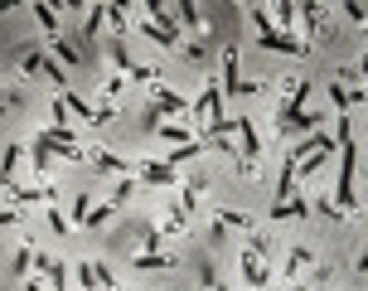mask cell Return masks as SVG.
<instances>
[{
  "label": "cell",
  "mask_w": 368,
  "mask_h": 291,
  "mask_svg": "<svg viewBox=\"0 0 368 291\" xmlns=\"http://www.w3.org/2000/svg\"><path fill=\"white\" fill-rule=\"evenodd\" d=\"M310 204H315V199L296 194L291 204H271V218H276V223H281V218H310Z\"/></svg>",
  "instance_id": "30bf717a"
},
{
  "label": "cell",
  "mask_w": 368,
  "mask_h": 291,
  "mask_svg": "<svg viewBox=\"0 0 368 291\" xmlns=\"http://www.w3.org/2000/svg\"><path fill=\"white\" fill-rule=\"evenodd\" d=\"M136 175H141L146 185H175V180H180V170H175L170 160H136Z\"/></svg>",
  "instance_id": "3957f363"
},
{
  "label": "cell",
  "mask_w": 368,
  "mask_h": 291,
  "mask_svg": "<svg viewBox=\"0 0 368 291\" xmlns=\"http://www.w3.org/2000/svg\"><path fill=\"white\" fill-rule=\"evenodd\" d=\"M5 185H10V175H15V165H20V160H25V151H20V146H15V141H5Z\"/></svg>",
  "instance_id": "7402d4cb"
},
{
  "label": "cell",
  "mask_w": 368,
  "mask_h": 291,
  "mask_svg": "<svg viewBox=\"0 0 368 291\" xmlns=\"http://www.w3.org/2000/svg\"><path fill=\"white\" fill-rule=\"evenodd\" d=\"M121 291H131V287H121Z\"/></svg>",
  "instance_id": "836d02e7"
},
{
  "label": "cell",
  "mask_w": 368,
  "mask_h": 291,
  "mask_svg": "<svg viewBox=\"0 0 368 291\" xmlns=\"http://www.w3.org/2000/svg\"><path fill=\"white\" fill-rule=\"evenodd\" d=\"M237 122V136H242V146H247V180H257V156H262V146H257V122H247V117H233Z\"/></svg>",
  "instance_id": "277c9868"
},
{
  "label": "cell",
  "mask_w": 368,
  "mask_h": 291,
  "mask_svg": "<svg viewBox=\"0 0 368 291\" xmlns=\"http://www.w3.org/2000/svg\"><path fill=\"white\" fill-rule=\"evenodd\" d=\"M5 189H10L15 199H25V204H49V209L58 204V189L53 185H15V180H10Z\"/></svg>",
  "instance_id": "5b68a950"
},
{
  "label": "cell",
  "mask_w": 368,
  "mask_h": 291,
  "mask_svg": "<svg viewBox=\"0 0 368 291\" xmlns=\"http://www.w3.org/2000/svg\"><path fill=\"white\" fill-rule=\"evenodd\" d=\"M25 291H44V287H39V282H25Z\"/></svg>",
  "instance_id": "1f68e13d"
},
{
  "label": "cell",
  "mask_w": 368,
  "mask_h": 291,
  "mask_svg": "<svg viewBox=\"0 0 368 291\" xmlns=\"http://www.w3.org/2000/svg\"><path fill=\"white\" fill-rule=\"evenodd\" d=\"M34 267L49 277V291H68V267L53 263V258H34Z\"/></svg>",
  "instance_id": "9c48e42d"
},
{
  "label": "cell",
  "mask_w": 368,
  "mask_h": 291,
  "mask_svg": "<svg viewBox=\"0 0 368 291\" xmlns=\"http://www.w3.org/2000/svg\"><path fill=\"white\" fill-rule=\"evenodd\" d=\"M301 20H305V44H310V34H315V29H320V20H325V5L305 0V5H301Z\"/></svg>",
  "instance_id": "2e32d148"
},
{
  "label": "cell",
  "mask_w": 368,
  "mask_h": 291,
  "mask_svg": "<svg viewBox=\"0 0 368 291\" xmlns=\"http://www.w3.org/2000/svg\"><path fill=\"white\" fill-rule=\"evenodd\" d=\"M237 272H242V282H247L252 291H266V282H271V277H266V258H257L252 248L237 258Z\"/></svg>",
  "instance_id": "7a4b0ae2"
},
{
  "label": "cell",
  "mask_w": 368,
  "mask_h": 291,
  "mask_svg": "<svg viewBox=\"0 0 368 291\" xmlns=\"http://www.w3.org/2000/svg\"><path fill=\"white\" fill-rule=\"evenodd\" d=\"M247 83L237 78V49H223V97H242Z\"/></svg>",
  "instance_id": "52a82bcc"
},
{
  "label": "cell",
  "mask_w": 368,
  "mask_h": 291,
  "mask_svg": "<svg viewBox=\"0 0 368 291\" xmlns=\"http://www.w3.org/2000/svg\"><path fill=\"white\" fill-rule=\"evenodd\" d=\"M92 160H97V170H102V175H121V180L136 170V165H126L121 156H112V151H92Z\"/></svg>",
  "instance_id": "4fadbf2b"
},
{
  "label": "cell",
  "mask_w": 368,
  "mask_h": 291,
  "mask_svg": "<svg viewBox=\"0 0 368 291\" xmlns=\"http://www.w3.org/2000/svg\"><path fill=\"white\" fill-rule=\"evenodd\" d=\"M29 10H34V20H39V25L49 29V39H58V15H53V5H44V0H34Z\"/></svg>",
  "instance_id": "e0dca14e"
},
{
  "label": "cell",
  "mask_w": 368,
  "mask_h": 291,
  "mask_svg": "<svg viewBox=\"0 0 368 291\" xmlns=\"http://www.w3.org/2000/svg\"><path fill=\"white\" fill-rule=\"evenodd\" d=\"M213 218H218V223H223V228H242V233H252V213L242 209H223V204H213Z\"/></svg>",
  "instance_id": "7c38bea8"
},
{
  "label": "cell",
  "mask_w": 368,
  "mask_h": 291,
  "mask_svg": "<svg viewBox=\"0 0 368 291\" xmlns=\"http://www.w3.org/2000/svg\"><path fill=\"white\" fill-rule=\"evenodd\" d=\"M49 156H53V151H49V136L39 132V136H34V146H29V165H34L39 175H49Z\"/></svg>",
  "instance_id": "5bb4252c"
},
{
  "label": "cell",
  "mask_w": 368,
  "mask_h": 291,
  "mask_svg": "<svg viewBox=\"0 0 368 291\" xmlns=\"http://www.w3.org/2000/svg\"><path fill=\"white\" fill-rule=\"evenodd\" d=\"M344 15H349V20H368V5H359V0H349V5H344Z\"/></svg>",
  "instance_id": "f1b7e54d"
},
{
  "label": "cell",
  "mask_w": 368,
  "mask_h": 291,
  "mask_svg": "<svg viewBox=\"0 0 368 291\" xmlns=\"http://www.w3.org/2000/svg\"><path fill=\"white\" fill-rule=\"evenodd\" d=\"M156 136L180 151V146H194V141H199V127H194V122H170V127H156Z\"/></svg>",
  "instance_id": "8992f818"
},
{
  "label": "cell",
  "mask_w": 368,
  "mask_h": 291,
  "mask_svg": "<svg viewBox=\"0 0 368 291\" xmlns=\"http://www.w3.org/2000/svg\"><path fill=\"white\" fill-rule=\"evenodd\" d=\"M305 267H310V248H301V243H296V248L286 253V267H281V282H296V277H301Z\"/></svg>",
  "instance_id": "8fae6325"
},
{
  "label": "cell",
  "mask_w": 368,
  "mask_h": 291,
  "mask_svg": "<svg viewBox=\"0 0 368 291\" xmlns=\"http://www.w3.org/2000/svg\"><path fill=\"white\" fill-rule=\"evenodd\" d=\"M112 213H117V204L107 199V204H97V209H87V223H82V228H102V223L112 218Z\"/></svg>",
  "instance_id": "44dd1931"
},
{
  "label": "cell",
  "mask_w": 368,
  "mask_h": 291,
  "mask_svg": "<svg viewBox=\"0 0 368 291\" xmlns=\"http://www.w3.org/2000/svg\"><path fill=\"white\" fill-rule=\"evenodd\" d=\"M131 267L136 272H170V267H175V253H136Z\"/></svg>",
  "instance_id": "ba28073f"
},
{
  "label": "cell",
  "mask_w": 368,
  "mask_h": 291,
  "mask_svg": "<svg viewBox=\"0 0 368 291\" xmlns=\"http://www.w3.org/2000/svg\"><path fill=\"white\" fill-rule=\"evenodd\" d=\"M368 73V49H364V58H359V78H364Z\"/></svg>",
  "instance_id": "f546056e"
},
{
  "label": "cell",
  "mask_w": 368,
  "mask_h": 291,
  "mask_svg": "<svg viewBox=\"0 0 368 291\" xmlns=\"http://www.w3.org/2000/svg\"><path fill=\"white\" fill-rule=\"evenodd\" d=\"M49 228H53V233H58V238H63V233H68V218H63V213H58V204H53V209H49Z\"/></svg>",
  "instance_id": "484cf974"
},
{
  "label": "cell",
  "mask_w": 368,
  "mask_h": 291,
  "mask_svg": "<svg viewBox=\"0 0 368 291\" xmlns=\"http://www.w3.org/2000/svg\"><path fill=\"white\" fill-rule=\"evenodd\" d=\"M175 15H180V25L199 29V5H189V0H180V5H175Z\"/></svg>",
  "instance_id": "603a6c76"
},
{
  "label": "cell",
  "mask_w": 368,
  "mask_h": 291,
  "mask_svg": "<svg viewBox=\"0 0 368 291\" xmlns=\"http://www.w3.org/2000/svg\"><path fill=\"white\" fill-rule=\"evenodd\" d=\"M271 10V20L281 25V34H291V25L301 20V5H291V0H281V5H266Z\"/></svg>",
  "instance_id": "9a60e30c"
},
{
  "label": "cell",
  "mask_w": 368,
  "mask_h": 291,
  "mask_svg": "<svg viewBox=\"0 0 368 291\" xmlns=\"http://www.w3.org/2000/svg\"><path fill=\"white\" fill-rule=\"evenodd\" d=\"M291 291H310V282H296V287H291Z\"/></svg>",
  "instance_id": "4dcf8cb0"
},
{
  "label": "cell",
  "mask_w": 368,
  "mask_h": 291,
  "mask_svg": "<svg viewBox=\"0 0 368 291\" xmlns=\"http://www.w3.org/2000/svg\"><path fill=\"white\" fill-rule=\"evenodd\" d=\"M78 287H82V291H102V287H97V267H92V263L78 267Z\"/></svg>",
  "instance_id": "cb8c5ba5"
},
{
  "label": "cell",
  "mask_w": 368,
  "mask_h": 291,
  "mask_svg": "<svg viewBox=\"0 0 368 291\" xmlns=\"http://www.w3.org/2000/svg\"><path fill=\"white\" fill-rule=\"evenodd\" d=\"M49 53H53V58H58V63H63V68H73V63H82V53L73 49L68 39H53V44H49Z\"/></svg>",
  "instance_id": "ac0fdd59"
},
{
  "label": "cell",
  "mask_w": 368,
  "mask_h": 291,
  "mask_svg": "<svg viewBox=\"0 0 368 291\" xmlns=\"http://www.w3.org/2000/svg\"><path fill=\"white\" fill-rule=\"evenodd\" d=\"M213 291H228V287H223V282H218V287H213Z\"/></svg>",
  "instance_id": "d6a6232c"
},
{
  "label": "cell",
  "mask_w": 368,
  "mask_h": 291,
  "mask_svg": "<svg viewBox=\"0 0 368 291\" xmlns=\"http://www.w3.org/2000/svg\"><path fill=\"white\" fill-rule=\"evenodd\" d=\"M131 83H141V88H160V68H151V63H131V73H126Z\"/></svg>",
  "instance_id": "d6986e66"
},
{
  "label": "cell",
  "mask_w": 368,
  "mask_h": 291,
  "mask_svg": "<svg viewBox=\"0 0 368 291\" xmlns=\"http://www.w3.org/2000/svg\"><path fill=\"white\" fill-rule=\"evenodd\" d=\"M97 25H107V5H92V10H87V34Z\"/></svg>",
  "instance_id": "4316f807"
},
{
  "label": "cell",
  "mask_w": 368,
  "mask_h": 291,
  "mask_svg": "<svg viewBox=\"0 0 368 291\" xmlns=\"http://www.w3.org/2000/svg\"><path fill=\"white\" fill-rule=\"evenodd\" d=\"M121 88H126V83H121V73H112V78L102 83V102H117V97H121Z\"/></svg>",
  "instance_id": "d4e9b609"
},
{
  "label": "cell",
  "mask_w": 368,
  "mask_h": 291,
  "mask_svg": "<svg viewBox=\"0 0 368 291\" xmlns=\"http://www.w3.org/2000/svg\"><path fill=\"white\" fill-rule=\"evenodd\" d=\"M29 263H34V258H29V248H20V253H15V277H20V282H25Z\"/></svg>",
  "instance_id": "83f0119b"
},
{
  "label": "cell",
  "mask_w": 368,
  "mask_h": 291,
  "mask_svg": "<svg viewBox=\"0 0 368 291\" xmlns=\"http://www.w3.org/2000/svg\"><path fill=\"white\" fill-rule=\"evenodd\" d=\"M252 25H257V34H262V49H276V53H310L301 34H281V29L271 25V10H266V5H252Z\"/></svg>",
  "instance_id": "6da1fadb"
},
{
  "label": "cell",
  "mask_w": 368,
  "mask_h": 291,
  "mask_svg": "<svg viewBox=\"0 0 368 291\" xmlns=\"http://www.w3.org/2000/svg\"><path fill=\"white\" fill-rule=\"evenodd\" d=\"M107 25L117 29V34H126V25H131V10H126V5H107Z\"/></svg>",
  "instance_id": "ffe728a7"
}]
</instances>
